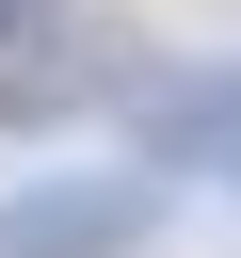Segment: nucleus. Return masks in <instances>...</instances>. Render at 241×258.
Instances as JSON below:
<instances>
[{"label":"nucleus","instance_id":"obj_3","mask_svg":"<svg viewBox=\"0 0 241 258\" xmlns=\"http://www.w3.org/2000/svg\"><path fill=\"white\" fill-rule=\"evenodd\" d=\"M96 97H145L129 64H96V48H64V64H0V129H48V113H96Z\"/></svg>","mask_w":241,"mask_h":258},{"label":"nucleus","instance_id":"obj_1","mask_svg":"<svg viewBox=\"0 0 241 258\" xmlns=\"http://www.w3.org/2000/svg\"><path fill=\"white\" fill-rule=\"evenodd\" d=\"M145 226H161V161L145 177H32V194H0V258H145Z\"/></svg>","mask_w":241,"mask_h":258},{"label":"nucleus","instance_id":"obj_2","mask_svg":"<svg viewBox=\"0 0 241 258\" xmlns=\"http://www.w3.org/2000/svg\"><path fill=\"white\" fill-rule=\"evenodd\" d=\"M129 129H145V161H161V177H193V161H209V177L241 194V64L145 81V97H129Z\"/></svg>","mask_w":241,"mask_h":258},{"label":"nucleus","instance_id":"obj_4","mask_svg":"<svg viewBox=\"0 0 241 258\" xmlns=\"http://www.w3.org/2000/svg\"><path fill=\"white\" fill-rule=\"evenodd\" d=\"M48 16H64V0H0V48H64Z\"/></svg>","mask_w":241,"mask_h":258}]
</instances>
